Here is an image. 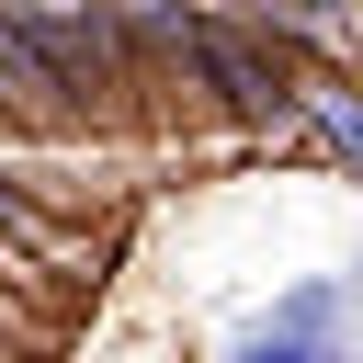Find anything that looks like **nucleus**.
<instances>
[{
    "label": "nucleus",
    "mask_w": 363,
    "mask_h": 363,
    "mask_svg": "<svg viewBox=\"0 0 363 363\" xmlns=\"http://www.w3.org/2000/svg\"><path fill=\"white\" fill-rule=\"evenodd\" d=\"M193 79H204L227 113H250V125H272V113H295V102H306V68H295L272 34L216 23V11H193Z\"/></svg>",
    "instance_id": "1"
},
{
    "label": "nucleus",
    "mask_w": 363,
    "mask_h": 363,
    "mask_svg": "<svg viewBox=\"0 0 363 363\" xmlns=\"http://www.w3.org/2000/svg\"><path fill=\"white\" fill-rule=\"evenodd\" d=\"M340 306H352L340 284H295V295H284V306L250 329V352H238V363H352V340H340Z\"/></svg>",
    "instance_id": "2"
},
{
    "label": "nucleus",
    "mask_w": 363,
    "mask_h": 363,
    "mask_svg": "<svg viewBox=\"0 0 363 363\" xmlns=\"http://www.w3.org/2000/svg\"><path fill=\"white\" fill-rule=\"evenodd\" d=\"M284 11H318V23H329V11H363V0H284Z\"/></svg>",
    "instance_id": "6"
},
{
    "label": "nucleus",
    "mask_w": 363,
    "mask_h": 363,
    "mask_svg": "<svg viewBox=\"0 0 363 363\" xmlns=\"http://www.w3.org/2000/svg\"><path fill=\"white\" fill-rule=\"evenodd\" d=\"M0 363H11V340H0Z\"/></svg>",
    "instance_id": "8"
},
{
    "label": "nucleus",
    "mask_w": 363,
    "mask_h": 363,
    "mask_svg": "<svg viewBox=\"0 0 363 363\" xmlns=\"http://www.w3.org/2000/svg\"><path fill=\"white\" fill-rule=\"evenodd\" d=\"M11 11H23V23H91L102 0H11Z\"/></svg>",
    "instance_id": "4"
},
{
    "label": "nucleus",
    "mask_w": 363,
    "mask_h": 363,
    "mask_svg": "<svg viewBox=\"0 0 363 363\" xmlns=\"http://www.w3.org/2000/svg\"><path fill=\"white\" fill-rule=\"evenodd\" d=\"M0 113H11V91H0Z\"/></svg>",
    "instance_id": "7"
},
{
    "label": "nucleus",
    "mask_w": 363,
    "mask_h": 363,
    "mask_svg": "<svg viewBox=\"0 0 363 363\" xmlns=\"http://www.w3.org/2000/svg\"><path fill=\"white\" fill-rule=\"evenodd\" d=\"M306 125H318V147L329 159H363V91L352 79H306V102H295Z\"/></svg>",
    "instance_id": "3"
},
{
    "label": "nucleus",
    "mask_w": 363,
    "mask_h": 363,
    "mask_svg": "<svg viewBox=\"0 0 363 363\" xmlns=\"http://www.w3.org/2000/svg\"><path fill=\"white\" fill-rule=\"evenodd\" d=\"M23 227H34V204H23L11 182H0V238H23Z\"/></svg>",
    "instance_id": "5"
}]
</instances>
